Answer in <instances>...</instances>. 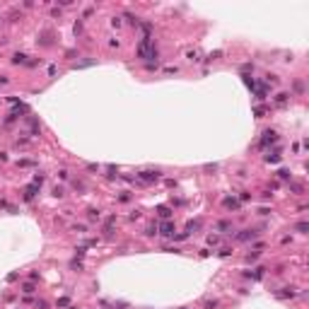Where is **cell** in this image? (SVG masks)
Here are the masks:
<instances>
[{"label": "cell", "mask_w": 309, "mask_h": 309, "mask_svg": "<svg viewBox=\"0 0 309 309\" xmlns=\"http://www.w3.org/2000/svg\"><path fill=\"white\" fill-rule=\"evenodd\" d=\"M157 176H160L157 172H142V174H140V179H142V181H155Z\"/></svg>", "instance_id": "3"}, {"label": "cell", "mask_w": 309, "mask_h": 309, "mask_svg": "<svg viewBox=\"0 0 309 309\" xmlns=\"http://www.w3.org/2000/svg\"><path fill=\"white\" fill-rule=\"evenodd\" d=\"M24 58H27L24 53H15V56H12V63H24Z\"/></svg>", "instance_id": "6"}, {"label": "cell", "mask_w": 309, "mask_h": 309, "mask_svg": "<svg viewBox=\"0 0 309 309\" xmlns=\"http://www.w3.org/2000/svg\"><path fill=\"white\" fill-rule=\"evenodd\" d=\"M160 215H162V217H169L172 212H169V208H160Z\"/></svg>", "instance_id": "8"}, {"label": "cell", "mask_w": 309, "mask_h": 309, "mask_svg": "<svg viewBox=\"0 0 309 309\" xmlns=\"http://www.w3.org/2000/svg\"><path fill=\"white\" fill-rule=\"evenodd\" d=\"M254 237H256V232H249V230H246L244 234H239V239H241V241H246V239H254Z\"/></svg>", "instance_id": "5"}, {"label": "cell", "mask_w": 309, "mask_h": 309, "mask_svg": "<svg viewBox=\"0 0 309 309\" xmlns=\"http://www.w3.org/2000/svg\"><path fill=\"white\" fill-rule=\"evenodd\" d=\"M162 234H164V237H172L174 234V225L172 222H164V225H162Z\"/></svg>", "instance_id": "2"}, {"label": "cell", "mask_w": 309, "mask_h": 309, "mask_svg": "<svg viewBox=\"0 0 309 309\" xmlns=\"http://www.w3.org/2000/svg\"><path fill=\"white\" fill-rule=\"evenodd\" d=\"M297 232H302V234H304V232H307V222H300V225H297Z\"/></svg>", "instance_id": "9"}, {"label": "cell", "mask_w": 309, "mask_h": 309, "mask_svg": "<svg viewBox=\"0 0 309 309\" xmlns=\"http://www.w3.org/2000/svg\"><path fill=\"white\" fill-rule=\"evenodd\" d=\"M237 205H239V203H237L234 198H227V201H225V208H237Z\"/></svg>", "instance_id": "7"}, {"label": "cell", "mask_w": 309, "mask_h": 309, "mask_svg": "<svg viewBox=\"0 0 309 309\" xmlns=\"http://www.w3.org/2000/svg\"><path fill=\"white\" fill-rule=\"evenodd\" d=\"M138 56H140V58H157V48L145 39V41H140V46H138Z\"/></svg>", "instance_id": "1"}, {"label": "cell", "mask_w": 309, "mask_h": 309, "mask_svg": "<svg viewBox=\"0 0 309 309\" xmlns=\"http://www.w3.org/2000/svg\"><path fill=\"white\" fill-rule=\"evenodd\" d=\"M263 140H261V142H263V145H268V142H275V140H278V138H275V133L273 131H266V133H263Z\"/></svg>", "instance_id": "4"}]
</instances>
